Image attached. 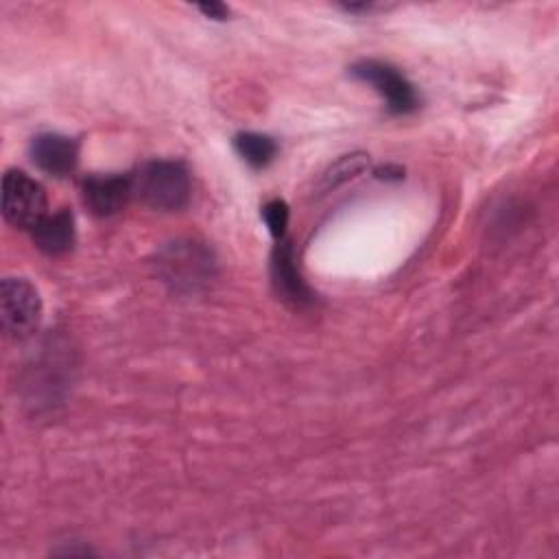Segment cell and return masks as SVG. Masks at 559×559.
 Instances as JSON below:
<instances>
[{
	"instance_id": "1",
	"label": "cell",
	"mask_w": 559,
	"mask_h": 559,
	"mask_svg": "<svg viewBox=\"0 0 559 559\" xmlns=\"http://www.w3.org/2000/svg\"><path fill=\"white\" fill-rule=\"evenodd\" d=\"M133 192L153 210H181L190 199V175L181 162L159 159L133 177Z\"/></svg>"
},
{
	"instance_id": "2",
	"label": "cell",
	"mask_w": 559,
	"mask_h": 559,
	"mask_svg": "<svg viewBox=\"0 0 559 559\" xmlns=\"http://www.w3.org/2000/svg\"><path fill=\"white\" fill-rule=\"evenodd\" d=\"M41 321V299L26 277H4L0 284V323L7 336L28 338Z\"/></svg>"
},
{
	"instance_id": "3",
	"label": "cell",
	"mask_w": 559,
	"mask_h": 559,
	"mask_svg": "<svg viewBox=\"0 0 559 559\" xmlns=\"http://www.w3.org/2000/svg\"><path fill=\"white\" fill-rule=\"evenodd\" d=\"M352 76L358 81L371 85L386 103V109L391 114H411L419 105V96L413 87V83L391 63L376 61V59H362L349 68Z\"/></svg>"
},
{
	"instance_id": "4",
	"label": "cell",
	"mask_w": 559,
	"mask_h": 559,
	"mask_svg": "<svg viewBox=\"0 0 559 559\" xmlns=\"http://www.w3.org/2000/svg\"><path fill=\"white\" fill-rule=\"evenodd\" d=\"M2 214L20 229H33L46 216V192L22 170H7L2 179Z\"/></svg>"
},
{
	"instance_id": "5",
	"label": "cell",
	"mask_w": 559,
	"mask_h": 559,
	"mask_svg": "<svg viewBox=\"0 0 559 559\" xmlns=\"http://www.w3.org/2000/svg\"><path fill=\"white\" fill-rule=\"evenodd\" d=\"M271 282L275 293L290 306H306L312 301V293L297 269L295 247L286 238L277 240L271 253Z\"/></svg>"
},
{
	"instance_id": "6",
	"label": "cell",
	"mask_w": 559,
	"mask_h": 559,
	"mask_svg": "<svg viewBox=\"0 0 559 559\" xmlns=\"http://www.w3.org/2000/svg\"><path fill=\"white\" fill-rule=\"evenodd\" d=\"M133 194V177L129 175H92L83 181V201L96 216L120 212Z\"/></svg>"
},
{
	"instance_id": "7",
	"label": "cell",
	"mask_w": 559,
	"mask_h": 559,
	"mask_svg": "<svg viewBox=\"0 0 559 559\" xmlns=\"http://www.w3.org/2000/svg\"><path fill=\"white\" fill-rule=\"evenodd\" d=\"M33 162L48 175H68L79 162V142L63 133H39L31 144Z\"/></svg>"
},
{
	"instance_id": "8",
	"label": "cell",
	"mask_w": 559,
	"mask_h": 559,
	"mask_svg": "<svg viewBox=\"0 0 559 559\" xmlns=\"http://www.w3.org/2000/svg\"><path fill=\"white\" fill-rule=\"evenodd\" d=\"M31 231L37 249L48 255H63L74 245V218L70 210L46 214Z\"/></svg>"
},
{
	"instance_id": "9",
	"label": "cell",
	"mask_w": 559,
	"mask_h": 559,
	"mask_svg": "<svg viewBox=\"0 0 559 559\" xmlns=\"http://www.w3.org/2000/svg\"><path fill=\"white\" fill-rule=\"evenodd\" d=\"M234 146L238 151V155L253 168H264L273 162L275 153H277V144L271 135L264 133H238L234 138Z\"/></svg>"
},
{
	"instance_id": "10",
	"label": "cell",
	"mask_w": 559,
	"mask_h": 559,
	"mask_svg": "<svg viewBox=\"0 0 559 559\" xmlns=\"http://www.w3.org/2000/svg\"><path fill=\"white\" fill-rule=\"evenodd\" d=\"M369 166V155L365 153H349L338 157L323 175V186L325 188H334L347 179H354L356 175H360L365 168Z\"/></svg>"
},
{
	"instance_id": "11",
	"label": "cell",
	"mask_w": 559,
	"mask_h": 559,
	"mask_svg": "<svg viewBox=\"0 0 559 559\" xmlns=\"http://www.w3.org/2000/svg\"><path fill=\"white\" fill-rule=\"evenodd\" d=\"M262 218L269 227V231L273 234V238L282 240L286 225H288V205L282 199H271L269 203H264L262 207Z\"/></svg>"
},
{
	"instance_id": "12",
	"label": "cell",
	"mask_w": 559,
	"mask_h": 559,
	"mask_svg": "<svg viewBox=\"0 0 559 559\" xmlns=\"http://www.w3.org/2000/svg\"><path fill=\"white\" fill-rule=\"evenodd\" d=\"M205 17H212V20H225L229 15V9L221 2H205V4H199L197 7Z\"/></svg>"
},
{
	"instance_id": "13",
	"label": "cell",
	"mask_w": 559,
	"mask_h": 559,
	"mask_svg": "<svg viewBox=\"0 0 559 559\" xmlns=\"http://www.w3.org/2000/svg\"><path fill=\"white\" fill-rule=\"evenodd\" d=\"M376 173H378V177H386V179L395 177V179H400L404 170L397 168V166H384V168H380V170H376Z\"/></svg>"
}]
</instances>
